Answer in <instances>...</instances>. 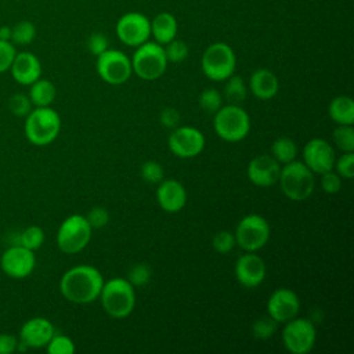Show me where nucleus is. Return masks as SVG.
Listing matches in <instances>:
<instances>
[{"label": "nucleus", "instance_id": "35", "mask_svg": "<svg viewBox=\"0 0 354 354\" xmlns=\"http://www.w3.org/2000/svg\"><path fill=\"white\" fill-rule=\"evenodd\" d=\"M277 325H278V322H275L270 315L260 317L259 319H256L253 322L252 333L254 337L266 340V339H270L275 333Z\"/></svg>", "mask_w": 354, "mask_h": 354}, {"label": "nucleus", "instance_id": "7", "mask_svg": "<svg viewBox=\"0 0 354 354\" xmlns=\"http://www.w3.org/2000/svg\"><path fill=\"white\" fill-rule=\"evenodd\" d=\"M202 72L213 82H224L236 66V55L232 47L224 41H216L206 47L201 59Z\"/></svg>", "mask_w": 354, "mask_h": 354}, {"label": "nucleus", "instance_id": "28", "mask_svg": "<svg viewBox=\"0 0 354 354\" xmlns=\"http://www.w3.org/2000/svg\"><path fill=\"white\" fill-rule=\"evenodd\" d=\"M11 43L15 46H28L36 37V26L33 22L24 19L11 26Z\"/></svg>", "mask_w": 354, "mask_h": 354}, {"label": "nucleus", "instance_id": "26", "mask_svg": "<svg viewBox=\"0 0 354 354\" xmlns=\"http://www.w3.org/2000/svg\"><path fill=\"white\" fill-rule=\"evenodd\" d=\"M278 163L286 165L289 162L296 160L297 156V145L289 137H279L271 144V153H270Z\"/></svg>", "mask_w": 354, "mask_h": 354}, {"label": "nucleus", "instance_id": "3", "mask_svg": "<svg viewBox=\"0 0 354 354\" xmlns=\"http://www.w3.org/2000/svg\"><path fill=\"white\" fill-rule=\"evenodd\" d=\"M25 118V136L33 145H48L61 131V118L51 106H36Z\"/></svg>", "mask_w": 354, "mask_h": 354}, {"label": "nucleus", "instance_id": "8", "mask_svg": "<svg viewBox=\"0 0 354 354\" xmlns=\"http://www.w3.org/2000/svg\"><path fill=\"white\" fill-rule=\"evenodd\" d=\"M91 234L93 228L86 216L71 214L61 223L57 231V246L65 254H76L88 245Z\"/></svg>", "mask_w": 354, "mask_h": 354}, {"label": "nucleus", "instance_id": "41", "mask_svg": "<svg viewBox=\"0 0 354 354\" xmlns=\"http://www.w3.org/2000/svg\"><path fill=\"white\" fill-rule=\"evenodd\" d=\"M321 187L324 189V192L326 194H337L342 188V177L333 171L329 170L326 173L321 174Z\"/></svg>", "mask_w": 354, "mask_h": 354}, {"label": "nucleus", "instance_id": "42", "mask_svg": "<svg viewBox=\"0 0 354 354\" xmlns=\"http://www.w3.org/2000/svg\"><path fill=\"white\" fill-rule=\"evenodd\" d=\"M108 44H109L108 37L101 32H94L87 39V48L95 57H98L100 54L106 51L109 48Z\"/></svg>", "mask_w": 354, "mask_h": 354}, {"label": "nucleus", "instance_id": "16", "mask_svg": "<svg viewBox=\"0 0 354 354\" xmlns=\"http://www.w3.org/2000/svg\"><path fill=\"white\" fill-rule=\"evenodd\" d=\"M303 163L314 173L322 174L333 170L335 151L324 138H313L303 148Z\"/></svg>", "mask_w": 354, "mask_h": 354}, {"label": "nucleus", "instance_id": "45", "mask_svg": "<svg viewBox=\"0 0 354 354\" xmlns=\"http://www.w3.org/2000/svg\"><path fill=\"white\" fill-rule=\"evenodd\" d=\"M19 339L11 333H0V354H12L18 350Z\"/></svg>", "mask_w": 354, "mask_h": 354}, {"label": "nucleus", "instance_id": "9", "mask_svg": "<svg viewBox=\"0 0 354 354\" xmlns=\"http://www.w3.org/2000/svg\"><path fill=\"white\" fill-rule=\"evenodd\" d=\"M270 235V224L260 214H248L241 218L234 232L235 243L245 252L260 250L267 245Z\"/></svg>", "mask_w": 354, "mask_h": 354}, {"label": "nucleus", "instance_id": "44", "mask_svg": "<svg viewBox=\"0 0 354 354\" xmlns=\"http://www.w3.org/2000/svg\"><path fill=\"white\" fill-rule=\"evenodd\" d=\"M159 122L166 129H174L180 123V113L171 106H166L159 113Z\"/></svg>", "mask_w": 354, "mask_h": 354}, {"label": "nucleus", "instance_id": "32", "mask_svg": "<svg viewBox=\"0 0 354 354\" xmlns=\"http://www.w3.org/2000/svg\"><path fill=\"white\" fill-rule=\"evenodd\" d=\"M47 353L50 354H73L76 347L73 340L66 336V335H61V333H54L53 337L50 339V342L46 346Z\"/></svg>", "mask_w": 354, "mask_h": 354}, {"label": "nucleus", "instance_id": "27", "mask_svg": "<svg viewBox=\"0 0 354 354\" xmlns=\"http://www.w3.org/2000/svg\"><path fill=\"white\" fill-rule=\"evenodd\" d=\"M248 94V87L243 82V79L238 75H231L228 79H225V86H224V98L230 104L241 105Z\"/></svg>", "mask_w": 354, "mask_h": 354}, {"label": "nucleus", "instance_id": "23", "mask_svg": "<svg viewBox=\"0 0 354 354\" xmlns=\"http://www.w3.org/2000/svg\"><path fill=\"white\" fill-rule=\"evenodd\" d=\"M177 30H178V24L176 17L171 12H167V11L159 12L151 21V36H153L155 41L162 46L176 39Z\"/></svg>", "mask_w": 354, "mask_h": 354}, {"label": "nucleus", "instance_id": "38", "mask_svg": "<svg viewBox=\"0 0 354 354\" xmlns=\"http://www.w3.org/2000/svg\"><path fill=\"white\" fill-rule=\"evenodd\" d=\"M133 286H144L149 282L151 279V268L148 264L145 263H138V264H134L130 270H129V274H127V278H126Z\"/></svg>", "mask_w": 354, "mask_h": 354}, {"label": "nucleus", "instance_id": "19", "mask_svg": "<svg viewBox=\"0 0 354 354\" xmlns=\"http://www.w3.org/2000/svg\"><path fill=\"white\" fill-rule=\"evenodd\" d=\"M282 165L278 163L271 155L254 156L246 169L248 178L257 187H271L278 183Z\"/></svg>", "mask_w": 354, "mask_h": 354}, {"label": "nucleus", "instance_id": "13", "mask_svg": "<svg viewBox=\"0 0 354 354\" xmlns=\"http://www.w3.org/2000/svg\"><path fill=\"white\" fill-rule=\"evenodd\" d=\"M205 144L203 133L192 126L174 127L167 140L170 152L181 159H191L201 155Z\"/></svg>", "mask_w": 354, "mask_h": 354}, {"label": "nucleus", "instance_id": "10", "mask_svg": "<svg viewBox=\"0 0 354 354\" xmlns=\"http://www.w3.org/2000/svg\"><path fill=\"white\" fill-rule=\"evenodd\" d=\"M317 340V329L311 319L295 317L282 329L283 347L292 354H307Z\"/></svg>", "mask_w": 354, "mask_h": 354}, {"label": "nucleus", "instance_id": "33", "mask_svg": "<svg viewBox=\"0 0 354 354\" xmlns=\"http://www.w3.org/2000/svg\"><path fill=\"white\" fill-rule=\"evenodd\" d=\"M163 48H165L167 62H173V64L183 62L189 54L188 44L184 40H180V39L170 40L167 44H165Z\"/></svg>", "mask_w": 354, "mask_h": 354}, {"label": "nucleus", "instance_id": "31", "mask_svg": "<svg viewBox=\"0 0 354 354\" xmlns=\"http://www.w3.org/2000/svg\"><path fill=\"white\" fill-rule=\"evenodd\" d=\"M44 243V231L39 225H30L25 228L19 235V245L30 249L37 250Z\"/></svg>", "mask_w": 354, "mask_h": 354}, {"label": "nucleus", "instance_id": "12", "mask_svg": "<svg viewBox=\"0 0 354 354\" xmlns=\"http://www.w3.org/2000/svg\"><path fill=\"white\" fill-rule=\"evenodd\" d=\"M115 32L123 44L129 47H138L148 41L151 36V21L141 12L130 11L118 19Z\"/></svg>", "mask_w": 354, "mask_h": 354}, {"label": "nucleus", "instance_id": "20", "mask_svg": "<svg viewBox=\"0 0 354 354\" xmlns=\"http://www.w3.org/2000/svg\"><path fill=\"white\" fill-rule=\"evenodd\" d=\"M156 201L166 213H177L187 203V191L180 181L163 178L156 188Z\"/></svg>", "mask_w": 354, "mask_h": 354}, {"label": "nucleus", "instance_id": "14", "mask_svg": "<svg viewBox=\"0 0 354 354\" xmlns=\"http://www.w3.org/2000/svg\"><path fill=\"white\" fill-rule=\"evenodd\" d=\"M35 266V252L19 243L7 248L0 257V267L3 272L14 279H22L29 277Z\"/></svg>", "mask_w": 354, "mask_h": 354}, {"label": "nucleus", "instance_id": "46", "mask_svg": "<svg viewBox=\"0 0 354 354\" xmlns=\"http://www.w3.org/2000/svg\"><path fill=\"white\" fill-rule=\"evenodd\" d=\"M11 26L8 25H1L0 26V40H6V41H11Z\"/></svg>", "mask_w": 354, "mask_h": 354}, {"label": "nucleus", "instance_id": "24", "mask_svg": "<svg viewBox=\"0 0 354 354\" xmlns=\"http://www.w3.org/2000/svg\"><path fill=\"white\" fill-rule=\"evenodd\" d=\"M328 113L336 124H354V101L348 95H337L329 102Z\"/></svg>", "mask_w": 354, "mask_h": 354}, {"label": "nucleus", "instance_id": "2", "mask_svg": "<svg viewBox=\"0 0 354 354\" xmlns=\"http://www.w3.org/2000/svg\"><path fill=\"white\" fill-rule=\"evenodd\" d=\"M98 299L104 311L116 319L129 317L136 307V290L126 278H112L104 282Z\"/></svg>", "mask_w": 354, "mask_h": 354}, {"label": "nucleus", "instance_id": "37", "mask_svg": "<svg viewBox=\"0 0 354 354\" xmlns=\"http://www.w3.org/2000/svg\"><path fill=\"white\" fill-rule=\"evenodd\" d=\"M32 102L26 94L17 93L8 98V109L15 116H26L32 111Z\"/></svg>", "mask_w": 354, "mask_h": 354}, {"label": "nucleus", "instance_id": "25", "mask_svg": "<svg viewBox=\"0 0 354 354\" xmlns=\"http://www.w3.org/2000/svg\"><path fill=\"white\" fill-rule=\"evenodd\" d=\"M57 95V88L53 82L39 77L30 84L29 100L33 106H50Z\"/></svg>", "mask_w": 354, "mask_h": 354}, {"label": "nucleus", "instance_id": "1", "mask_svg": "<svg viewBox=\"0 0 354 354\" xmlns=\"http://www.w3.org/2000/svg\"><path fill=\"white\" fill-rule=\"evenodd\" d=\"M102 285L104 278L98 268L79 264L64 272L59 281V292L71 303L88 304L100 297Z\"/></svg>", "mask_w": 354, "mask_h": 354}, {"label": "nucleus", "instance_id": "30", "mask_svg": "<svg viewBox=\"0 0 354 354\" xmlns=\"http://www.w3.org/2000/svg\"><path fill=\"white\" fill-rule=\"evenodd\" d=\"M333 141L342 152H354L353 124H337V127L333 130Z\"/></svg>", "mask_w": 354, "mask_h": 354}, {"label": "nucleus", "instance_id": "22", "mask_svg": "<svg viewBox=\"0 0 354 354\" xmlns=\"http://www.w3.org/2000/svg\"><path fill=\"white\" fill-rule=\"evenodd\" d=\"M249 90L259 100H271L279 90L278 77L270 69L259 68L249 77Z\"/></svg>", "mask_w": 354, "mask_h": 354}, {"label": "nucleus", "instance_id": "36", "mask_svg": "<svg viewBox=\"0 0 354 354\" xmlns=\"http://www.w3.org/2000/svg\"><path fill=\"white\" fill-rule=\"evenodd\" d=\"M235 236L234 232L231 231H218L214 234L213 239H212V246L213 249L220 253V254H227L230 253L234 248H235Z\"/></svg>", "mask_w": 354, "mask_h": 354}, {"label": "nucleus", "instance_id": "34", "mask_svg": "<svg viewBox=\"0 0 354 354\" xmlns=\"http://www.w3.org/2000/svg\"><path fill=\"white\" fill-rule=\"evenodd\" d=\"M140 176L149 184H159L165 178V170L156 160H147L140 167Z\"/></svg>", "mask_w": 354, "mask_h": 354}, {"label": "nucleus", "instance_id": "4", "mask_svg": "<svg viewBox=\"0 0 354 354\" xmlns=\"http://www.w3.org/2000/svg\"><path fill=\"white\" fill-rule=\"evenodd\" d=\"M281 191L293 202H303L314 192V173L300 160L282 165L279 178Z\"/></svg>", "mask_w": 354, "mask_h": 354}, {"label": "nucleus", "instance_id": "43", "mask_svg": "<svg viewBox=\"0 0 354 354\" xmlns=\"http://www.w3.org/2000/svg\"><path fill=\"white\" fill-rule=\"evenodd\" d=\"M15 54H17V50L11 41L0 40V73L10 69Z\"/></svg>", "mask_w": 354, "mask_h": 354}, {"label": "nucleus", "instance_id": "40", "mask_svg": "<svg viewBox=\"0 0 354 354\" xmlns=\"http://www.w3.org/2000/svg\"><path fill=\"white\" fill-rule=\"evenodd\" d=\"M90 227L94 230L97 228H102L109 223V213L105 207L101 206H94L90 209V212L86 216Z\"/></svg>", "mask_w": 354, "mask_h": 354}, {"label": "nucleus", "instance_id": "6", "mask_svg": "<svg viewBox=\"0 0 354 354\" xmlns=\"http://www.w3.org/2000/svg\"><path fill=\"white\" fill-rule=\"evenodd\" d=\"M131 59V69L142 80L159 79L167 68V58L162 44L156 41H145L136 47Z\"/></svg>", "mask_w": 354, "mask_h": 354}, {"label": "nucleus", "instance_id": "21", "mask_svg": "<svg viewBox=\"0 0 354 354\" xmlns=\"http://www.w3.org/2000/svg\"><path fill=\"white\" fill-rule=\"evenodd\" d=\"M8 71L17 83L30 86L41 76V64L33 53L21 51L15 54Z\"/></svg>", "mask_w": 354, "mask_h": 354}, {"label": "nucleus", "instance_id": "18", "mask_svg": "<svg viewBox=\"0 0 354 354\" xmlns=\"http://www.w3.org/2000/svg\"><path fill=\"white\" fill-rule=\"evenodd\" d=\"M55 333L54 325L44 317H33L25 321L19 329V342L26 348L46 347L53 335Z\"/></svg>", "mask_w": 354, "mask_h": 354}, {"label": "nucleus", "instance_id": "29", "mask_svg": "<svg viewBox=\"0 0 354 354\" xmlns=\"http://www.w3.org/2000/svg\"><path fill=\"white\" fill-rule=\"evenodd\" d=\"M198 102L206 113L214 115L223 106V95L217 88L207 87L201 91L198 97Z\"/></svg>", "mask_w": 354, "mask_h": 354}, {"label": "nucleus", "instance_id": "5", "mask_svg": "<svg viewBox=\"0 0 354 354\" xmlns=\"http://www.w3.org/2000/svg\"><path fill=\"white\" fill-rule=\"evenodd\" d=\"M213 127L221 140L228 142H238L249 134L250 118L241 105H223L214 113Z\"/></svg>", "mask_w": 354, "mask_h": 354}, {"label": "nucleus", "instance_id": "17", "mask_svg": "<svg viewBox=\"0 0 354 354\" xmlns=\"http://www.w3.org/2000/svg\"><path fill=\"white\" fill-rule=\"evenodd\" d=\"M236 281L243 288H257L266 278L267 267L264 260L256 254V252H245L235 263Z\"/></svg>", "mask_w": 354, "mask_h": 354}, {"label": "nucleus", "instance_id": "39", "mask_svg": "<svg viewBox=\"0 0 354 354\" xmlns=\"http://www.w3.org/2000/svg\"><path fill=\"white\" fill-rule=\"evenodd\" d=\"M336 173L346 180L354 177V152H343L337 160H335Z\"/></svg>", "mask_w": 354, "mask_h": 354}, {"label": "nucleus", "instance_id": "15", "mask_svg": "<svg viewBox=\"0 0 354 354\" xmlns=\"http://www.w3.org/2000/svg\"><path fill=\"white\" fill-rule=\"evenodd\" d=\"M300 299L297 293L289 288L275 289L267 300V315L275 322L285 324L299 315Z\"/></svg>", "mask_w": 354, "mask_h": 354}, {"label": "nucleus", "instance_id": "11", "mask_svg": "<svg viewBox=\"0 0 354 354\" xmlns=\"http://www.w3.org/2000/svg\"><path fill=\"white\" fill-rule=\"evenodd\" d=\"M95 69L98 76L112 86L126 83L133 73L131 59L123 51L115 48H108L97 57Z\"/></svg>", "mask_w": 354, "mask_h": 354}]
</instances>
